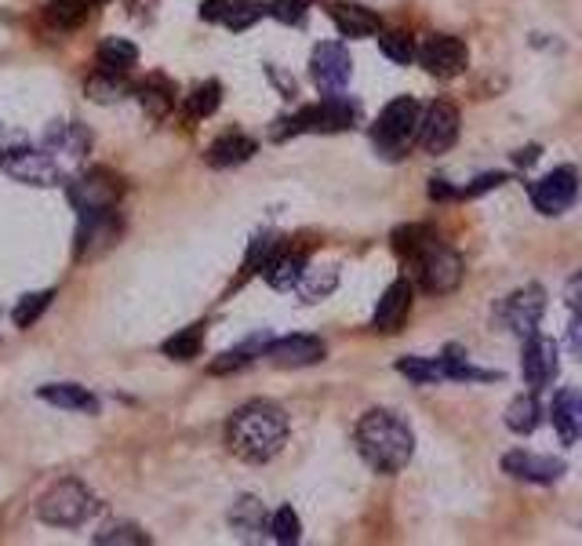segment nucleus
I'll use <instances>...</instances> for the list:
<instances>
[{
  "instance_id": "7c9ffc66",
  "label": "nucleus",
  "mask_w": 582,
  "mask_h": 546,
  "mask_svg": "<svg viewBox=\"0 0 582 546\" xmlns=\"http://www.w3.org/2000/svg\"><path fill=\"white\" fill-rule=\"evenodd\" d=\"M230 525L237 528V536H255V532H266L270 528V521H266V510H262L259 499H237V506H233V514H230Z\"/></svg>"
},
{
  "instance_id": "4c0bfd02",
  "label": "nucleus",
  "mask_w": 582,
  "mask_h": 546,
  "mask_svg": "<svg viewBox=\"0 0 582 546\" xmlns=\"http://www.w3.org/2000/svg\"><path fill=\"white\" fill-rule=\"evenodd\" d=\"M266 350V339H251V343L237 346V350H230V354H222L219 361L211 364V372L222 375V372H233V368H244V364L255 361V354H262Z\"/></svg>"
},
{
  "instance_id": "de8ad7c7",
  "label": "nucleus",
  "mask_w": 582,
  "mask_h": 546,
  "mask_svg": "<svg viewBox=\"0 0 582 546\" xmlns=\"http://www.w3.org/2000/svg\"><path fill=\"white\" fill-rule=\"evenodd\" d=\"M91 8H99V4H110V0H88Z\"/></svg>"
},
{
  "instance_id": "2eb2a0df",
  "label": "nucleus",
  "mask_w": 582,
  "mask_h": 546,
  "mask_svg": "<svg viewBox=\"0 0 582 546\" xmlns=\"http://www.w3.org/2000/svg\"><path fill=\"white\" fill-rule=\"evenodd\" d=\"M328 346L317 339V335H284V339H270L262 357H270V364L277 368H310V364H321Z\"/></svg>"
},
{
  "instance_id": "20e7f679",
  "label": "nucleus",
  "mask_w": 582,
  "mask_h": 546,
  "mask_svg": "<svg viewBox=\"0 0 582 546\" xmlns=\"http://www.w3.org/2000/svg\"><path fill=\"white\" fill-rule=\"evenodd\" d=\"M419 121H422V106L415 99L401 95V99L386 102V110L379 113V121H375V128H372L375 150H379L382 157H390V161L404 157L408 146L419 139Z\"/></svg>"
},
{
  "instance_id": "39448f33",
  "label": "nucleus",
  "mask_w": 582,
  "mask_h": 546,
  "mask_svg": "<svg viewBox=\"0 0 582 546\" xmlns=\"http://www.w3.org/2000/svg\"><path fill=\"white\" fill-rule=\"evenodd\" d=\"M91 514H95V496L77 477H62L37 499V517L51 528H81Z\"/></svg>"
},
{
  "instance_id": "4468645a",
  "label": "nucleus",
  "mask_w": 582,
  "mask_h": 546,
  "mask_svg": "<svg viewBox=\"0 0 582 546\" xmlns=\"http://www.w3.org/2000/svg\"><path fill=\"white\" fill-rule=\"evenodd\" d=\"M121 237V215L110 212H81L77 215V259H91L102 248H110Z\"/></svg>"
},
{
  "instance_id": "1a4fd4ad",
  "label": "nucleus",
  "mask_w": 582,
  "mask_h": 546,
  "mask_svg": "<svg viewBox=\"0 0 582 546\" xmlns=\"http://www.w3.org/2000/svg\"><path fill=\"white\" fill-rule=\"evenodd\" d=\"M528 193H532L535 212L564 215L575 204V197H579V172H575L572 164H561V168H553L550 175H542L539 182H532V190Z\"/></svg>"
},
{
  "instance_id": "7ed1b4c3",
  "label": "nucleus",
  "mask_w": 582,
  "mask_h": 546,
  "mask_svg": "<svg viewBox=\"0 0 582 546\" xmlns=\"http://www.w3.org/2000/svg\"><path fill=\"white\" fill-rule=\"evenodd\" d=\"M353 124H357V106L346 95H324V102H317V106H306L295 117L277 121L273 139H291V135H302V132L335 135L353 128Z\"/></svg>"
},
{
  "instance_id": "58836bf2",
  "label": "nucleus",
  "mask_w": 582,
  "mask_h": 546,
  "mask_svg": "<svg viewBox=\"0 0 582 546\" xmlns=\"http://www.w3.org/2000/svg\"><path fill=\"white\" fill-rule=\"evenodd\" d=\"M379 48H382V55L390 62H397V66H408V62H415V55H419L408 33H382Z\"/></svg>"
},
{
  "instance_id": "a211bd4d",
  "label": "nucleus",
  "mask_w": 582,
  "mask_h": 546,
  "mask_svg": "<svg viewBox=\"0 0 582 546\" xmlns=\"http://www.w3.org/2000/svg\"><path fill=\"white\" fill-rule=\"evenodd\" d=\"M412 314V284L408 281H393L386 292H382L379 306H375V317H372V328L382 335L390 332H401L404 321Z\"/></svg>"
},
{
  "instance_id": "393cba45",
  "label": "nucleus",
  "mask_w": 582,
  "mask_h": 546,
  "mask_svg": "<svg viewBox=\"0 0 582 546\" xmlns=\"http://www.w3.org/2000/svg\"><path fill=\"white\" fill-rule=\"evenodd\" d=\"M131 81L124 77V73H110V70H99L91 73L88 81H84V95H88L91 102H117L124 99V95H131Z\"/></svg>"
},
{
  "instance_id": "0eeeda50",
  "label": "nucleus",
  "mask_w": 582,
  "mask_h": 546,
  "mask_svg": "<svg viewBox=\"0 0 582 546\" xmlns=\"http://www.w3.org/2000/svg\"><path fill=\"white\" fill-rule=\"evenodd\" d=\"M412 266L419 284L433 295H448L462 284V255L444 244H430L419 259H412Z\"/></svg>"
},
{
  "instance_id": "37998d69",
  "label": "nucleus",
  "mask_w": 582,
  "mask_h": 546,
  "mask_svg": "<svg viewBox=\"0 0 582 546\" xmlns=\"http://www.w3.org/2000/svg\"><path fill=\"white\" fill-rule=\"evenodd\" d=\"M506 182V175L502 172H492V175H481V179H473L466 190H462V197H477V193H488V190H495V186H502Z\"/></svg>"
},
{
  "instance_id": "a878e982",
  "label": "nucleus",
  "mask_w": 582,
  "mask_h": 546,
  "mask_svg": "<svg viewBox=\"0 0 582 546\" xmlns=\"http://www.w3.org/2000/svg\"><path fill=\"white\" fill-rule=\"evenodd\" d=\"M139 62V48L131 41H124V37H106V41L99 44V66L110 73H128L131 66Z\"/></svg>"
},
{
  "instance_id": "ddd939ff",
  "label": "nucleus",
  "mask_w": 582,
  "mask_h": 546,
  "mask_svg": "<svg viewBox=\"0 0 582 546\" xmlns=\"http://www.w3.org/2000/svg\"><path fill=\"white\" fill-rule=\"evenodd\" d=\"M455 139H459V110H455L452 102L437 99L430 110H422V121H419V146L426 153H444L452 150Z\"/></svg>"
},
{
  "instance_id": "ea45409f",
  "label": "nucleus",
  "mask_w": 582,
  "mask_h": 546,
  "mask_svg": "<svg viewBox=\"0 0 582 546\" xmlns=\"http://www.w3.org/2000/svg\"><path fill=\"white\" fill-rule=\"evenodd\" d=\"M91 543H99V546H121V543L146 546V543H150V536H146L139 525H113V528H106V532H99V536L91 539Z\"/></svg>"
},
{
  "instance_id": "79ce46f5",
  "label": "nucleus",
  "mask_w": 582,
  "mask_h": 546,
  "mask_svg": "<svg viewBox=\"0 0 582 546\" xmlns=\"http://www.w3.org/2000/svg\"><path fill=\"white\" fill-rule=\"evenodd\" d=\"M277 252V241H273V237H266V233H262V237H255V241H251V248H248V263H244V270H259L262 273V266L270 263V255Z\"/></svg>"
},
{
  "instance_id": "bb28decb",
  "label": "nucleus",
  "mask_w": 582,
  "mask_h": 546,
  "mask_svg": "<svg viewBox=\"0 0 582 546\" xmlns=\"http://www.w3.org/2000/svg\"><path fill=\"white\" fill-rule=\"evenodd\" d=\"M135 95H139L142 110L150 113L153 121H161V117H168V110L175 106V91H171L168 81H161V77H153V81L139 84L135 88Z\"/></svg>"
},
{
  "instance_id": "aec40b11",
  "label": "nucleus",
  "mask_w": 582,
  "mask_h": 546,
  "mask_svg": "<svg viewBox=\"0 0 582 546\" xmlns=\"http://www.w3.org/2000/svg\"><path fill=\"white\" fill-rule=\"evenodd\" d=\"M553 426H557V437L564 445H572L582 437V394L579 390H557L550 405Z\"/></svg>"
},
{
  "instance_id": "c9c22d12",
  "label": "nucleus",
  "mask_w": 582,
  "mask_h": 546,
  "mask_svg": "<svg viewBox=\"0 0 582 546\" xmlns=\"http://www.w3.org/2000/svg\"><path fill=\"white\" fill-rule=\"evenodd\" d=\"M397 372L408 375L412 383H441L444 364H441V357H401V361H397Z\"/></svg>"
},
{
  "instance_id": "423d86ee",
  "label": "nucleus",
  "mask_w": 582,
  "mask_h": 546,
  "mask_svg": "<svg viewBox=\"0 0 582 546\" xmlns=\"http://www.w3.org/2000/svg\"><path fill=\"white\" fill-rule=\"evenodd\" d=\"M66 197H70L73 212H110L117 208L124 197V182L117 179L106 168H95V172H84L66 186Z\"/></svg>"
},
{
  "instance_id": "b1692460",
  "label": "nucleus",
  "mask_w": 582,
  "mask_h": 546,
  "mask_svg": "<svg viewBox=\"0 0 582 546\" xmlns=\"http://www.w3.org/2000/svg\"><path fill=\"white\" fill-rule=\"evenodd\" d=\"M44 150L48 153H70V157H84L91 150V132L84 124H55L48 135H44Z\"/></svg>"
},
{
  "instance_id": "412c9836",
  "label": "nucleus",
  "mask_w": 582,
  "mask_h": 546,
  "mask_svg": "<svg viewBox=\"0 0 582 546\" xmlns=\"http://www.w3.org/2000/svg\"><path fill=\"white\" fill-rule=\"evenodd\" d=\"M37 397L55 408H66V412H84V415L99 412V397L81 383H48L37 390Z\"/></svg>"
},
{
  "instance_id": "dca6fc26",
  "label": "nucleus",
  "mask_w": 582,
  "mask_h": 546,
  "mask_svg": "<svg viewBox=\"0 0 582 546\" xmlns=\"http://www.w3.org/2000/svg\"><path fill=\"white\" fill-rule=\"evenodd\" d=\"M502 470L517 481H528V485H557L568 466L564 459H553V455H535V452H510L502 455Z\"/></svg>"
},
{
  "instance_id": "9d476101",
  "label": "nucleus",
  "mask_w": 582,
  "mask_h": 546,
  "mask_svg": "<svg viewBox=\"0 0 582 546\" xmlns=\"http://www.w3.org/2000/svg\"><path fill=\"white\" fill-rule=\"evenodd\" d=\"M310 73H313V84H317L324 95H342L353 77L350 51L342 48L339 41L317 44V48H313V59H310Z\"/></svg>"
},
{
  "instance_id": "2f4dec72",
  "label": "nucleus",
  "mask_w": 582,
  "mask_h": 546,
  "mask_svg": "<svg viewBox=\"0 0 582 546\" xmlns=\"http://www.w3.org/2000/svg\"><path fill=\"white\" fill-rule=\"evenodd\" d=\"M219 102H222V84L219 81L197 84V88L186 95V117H190V121H204V117H211V113L219 110Z\"/></svg>"
},
{
  "instance_id": "f704fd0d",
  "label": "nucleus",
  "mask_w": 582,
  "mask_h": 546,
  "mask_svg": "<svg viewBox=\"0 0 582 546\" xmlns=\"http://www.w3.org/2000/svg\"><path fill=\"white\" fill-rule=\"evenodd\" d=\"M266 11H270V8H266V4H259V0H230V4H226V15H222V22H226L233 33H241V30H251V26H255L262 15H266Z\"/></svg>"
},
{
  "instance_id": "473e14b6",
  "label": "nucleus",
  "mask_w": 582,
  "mask_h": 546,
  "mask_svg": "<svg viewBox=\"0 0 582 546\" xmlns=\"http://www.w3.org/2000/svg\"><path fill=\"white\" fill-rule=\"evenodd\" d=\"M51 299H55V288H44V292L22 295L19 303H15V310H11V321H15V328H33V324L44 317V310L51 306Z\"/></svg>"
},
{
  "instance_id": "e433bc0d",
  "label": "nucleus",
  "mask_w": 582,
  "mask_h": 546,
  "mask_svg": "<svg viewBox=\"0 0 582 546\" xmlns=\"http://www.w3.org/2000/svg\"><path fill=\"white\" fill-rule=\"evenodd\" d=\"M270 536L277 539V543H284V546L299 543V539H302V521H299V514H295L291 506H281V510L273 514Z\"/></svg>"
},
{
  "instance_id": "a18cd8bd",
  "label": "nucleus",
  "mask_w": 582,
  "mask_h": 546,
  "mask_svg": "<svg viewBox=\"0 0 582 546\" xmlns=\"http://www.w3.org/2000/svg\"><path fill=\"white\" fill-rule=\"evenodd\" d=\"M568 310H572V314H582V270L568 281Z\"/></svg>"
},
{
  "instance_id": "49530a36",
  "label": "nucleus",
  "mask_w": 582,
  "mask_h": 546,
  "mask_svg": "<svg viewBox=\"0 0 582 546\" xmlns=\"http://www.w3.org/2000/svg\"><path fill=\"white\" fill-rule=\"evenodd\" d=\"M568 346H572V354L582 361V314H575V321L568 324Z\"/></svg>"
},
{
  "instance_id": "4be33fe9",
  "label": "nucleus",
  "mask_w": 582,
  "mask_h": 546,
  "mask_svg": "<svg viewBox=\"0 0 582 546\" xmlns=\"http://www.w3.org/2000/svg\"><path fill=\"white\" fill-rule=\"evenodd\" d=\"M302 273H306V255L302 252H284V248H277V252L270 255V263L262 266L266 284L277 288V292H291V288H299Z\"/></svg>"
},
{
  "instance_id": "f3484780",
  "label": "nucleus",
  "mask_w": 582,
  "mask_h": 546,
  "mask_svg": "<svg viewBox=\"0 0 582 546\" xmlns=\"http://www.w3.org/2000/svg\"><path fill=\"white\" fill-rule=\"evenodd\" d=\"M557 372H561L557 343L550 335H528V343H524V383L532 390H542V386H550L557 379Z\"/></svg>"
},
{
  "instance_id": "f03ea898",
  "label": "nucleus",
  "mask_w": 582,
  "mask_h": 546,
  "mask_svg": "<svg viewBox=\"0 0 582 546\" xmlns=\"http://www.w3.org/2000/svg\"><path fill=\"white\" fill-rule=\"evenodd\" d=\"M357 452L379 474H401L404 466L412 463V452H415L412 426L404 423L397 412L372 408L357 423Z\"/></svg>"
},
{
  "instance_id": "c85d7f7f",
  "label": "nucleus",
  "mask_w": 582,
  "mask_h": 546,
  "mask_svg": "<svg viewBox=\"0 0 582 546\" xmlns=\"http://www.w3.org/2000/svg\"><path fill=\"white\" fill-rule=\"evenodd\" d=\"M539 423H542V408L535 401V390L532 394L513 397L510 408H506V426H510L513 434H532Z\"/></svg>"
},
{
  "instance_id": "c756f323",
  "label": "nucleus",
  "mask_w": 582,
  "mask_h": 546,
  "mask_svg": "<svg viewBox=\"0 0 582 546\" xmlns=\"http://www.w3.org/2000/svg\"><path fill=\"white\" fill-rule=\"evenodd\" d=\"M88 0H51L44 8V22L51 30H77L84 19H88Z\"/></svg>"
},
{
  "instance_id": "9b49d317",
  "label": "nucleus",
  "mask_w": 582,
  "mask_h": 546,
  "mask_svg": "<svg viewBox=\"0 0 582 546\" xmlns=\"http://www.w3.org/2000/svg\"><path fill=\"white\" fill-rule=\"evenodd\" d=\"M419 66L430 77H441V81H452L466 70V62H470V51L459 37H448V33H437V37H426L419 48Z\"/></svg>"
},
{
  "instance_id": "6e6552de",
  "label": "nucleus",
  "mask_w": 582,
  "mask_h": 546,
  "mask_svg": "<svg viewBox=\"0 0 582 546\" xmlns=\"http://www.w3.org/2000/svg\"><path fill=\"white\" fill-rule=\"evenodd\" d=\"M0 168L22 186H59L62 182L59 164H55V157L48 150H30V146L4 150L0 153Z\"/></svg>"
},
{
  "instance_id": "cd10ccee",
  "label": "nucleus",
  "mask_w": 582,
  "mask_h": 546,
  "mask_svg": "<svg viewBox=\"0 0 582 546\" xmlns=\"http://www.w3.org/2000/svg\"><path fill=\"white\" fill-rule=\"evenodd\" d=\"M164 357L171 361H193V357H201L204 350V324H190V328H182L175 332L171 339H164Z\"/></svg>"
},
{
  "instance_id": "c03bdc74",
  "label": "nucleus",
  "mask_w": 582,
  "mask_h": 546,
  "mask_svg": "<svg viewBox=\"0 0 582 546\" xmlns=\"http://www.w3.org/2000/svg\"><path fill=\"white\" fill-rule=\"evenodd\" d=\"M226 4H230V0H201V19L204 22H222Z\"/></svg>"
},
{
  "instance_id": "f257e3e1",
  "label": "nucleus",
  "mask_w": 582,
  "mask_h": 546,
  "mask_svg": "<svg viewBox=\"0 0 582 546\" xmlns=\"http://www.w3.org/2000/svg\"><path fill=\"white\" fill-rule=\"evenodd\" d=\"M288 441V412L277 401H248L230 415L226 445L244 463H270Z\"/></svg>"
},
{
  "instance_id": "f8f14e48",
  "label": "nucleus",
  "mask_w": 582,
  "mask_h": 546,
  "mask_svg": "<svg viewBox=\"0 0 582 546\" xmlns=\"http://www.w3.org/2000/svg\"><path fill=\"white\" fill-rule=\"evenodd\" d=\"M542 314H546V292H542V284H524V288H517L502 303V324L513 335H521V339L539 332Z\"/></svg>"
},
{
  "instance_id": "5701e85b",
  "label": "nucleus",
  "mask_w": 582,
  "mask_h": 546,
  "mask_svg": "<svg viewBox=\"0 0 582 546\" xmlns=\"http://www.w3.org/2000/svg\"><path fill=\"white\" fill-rule=\"evenodd\" d=\"M255 150H259L255 139H248V135H241V132H230L211 142L208 150H204V161H208L211 168H237V164L251 161Z\"/></svg>"
},
{
  "instance_id": "72a5a7b5",
  "label": "nucleus",
  "mask_w": 582,
  "mask_h": 546,
  "mask_svg": "<svg viewBox=\"0 0 582 546\" xmlns=\"http://www.w3.org/2000/svg\"><path fill=\"white\" fill-rule=\"evenodd\" d=\"M430 237H433L430 226H401V230H393V252L404 255V259L412 263V259H419V255L433 244Z\"/></svg>"
},
{
  "instance_id": "a19ab883",
  "label": "nucleus",
  "mask_w": 582,
  "mask_h": 546,
  "mask_svg": "<svg viewBox=\"0 0 582 546\" xmlns=\"http://www.w3.org/2000/svg\"><path fill=\"white\" fill-rule=\"evenodd\" d=\"M313 0H273L270 4V15L284 26H299L306 19V11H310Z\"/></svg>"
},
{
  "instance_id": "6ab92c4d",
  "label": "nucleus",
  "mask_w": 582,
  "mask_h": 546,
  "mask_svg": "<svg viewBox=\"0 0 582 546\" xmlns=\"http://www.w3.org/2000/svg\"><path fill=\"white\" fill-rule=\"evenodd\" d=\"M332 22L339 26L342 37H353V41L382 33L379 15H375L372 8H364V4H353V0H335L332 4Z\"/></svg>"
}]
</instances>
